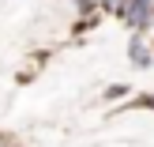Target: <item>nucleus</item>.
<instances>
[{"label": "nucleus", "mask_w": 154, "mask_h": 147, "mask_svg": "<svg viewBox=\"0 0 154 147\" xmlns=\"http://www.w3.org/2000/svg\"><path fill=\"white\" fill-rule=\"evenodd\" d=\"M132 53H135V64H147V49H143V45H139V42H135V45H132Z\"/></svg>", "instance_id": "obj_1"}]
</instances>
